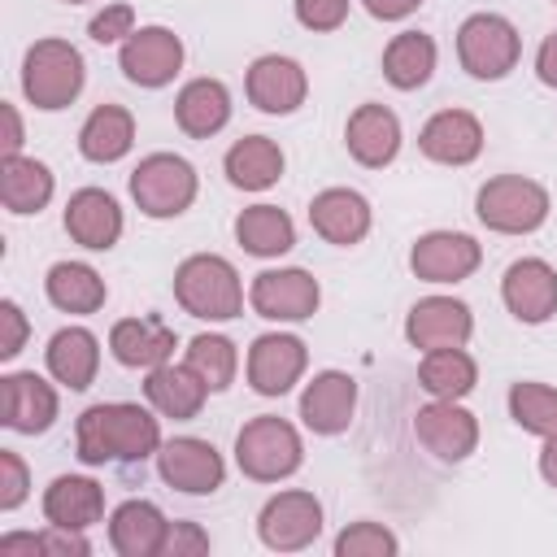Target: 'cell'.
<instances>
[{"label": "cell", "instance_id": "1", "mask_svg": "<svg viewBox=\"0 0 557 557\" xmlns=\"http://www.w3.org/2000/svg\"><path fill=\"white\" fill-rule=\"evenodd\" d=\"M78 457L87 466H104V461H144L148 453L161 448V426L148 409L113 400V405H91L78 418Z\"/></svg>", "mask_w": 557, "mask_h": 557}, {"label": "cell", "instance_id": "2", "mask_svg": "<svg viewBox=\"0 0 557 557\" xmlns=\"http://www.w3.org/2000/svg\"><path fill=\"white\" fill-rule=\"evenodd\" d=\"M174 296L191 318H209V322H226L244 309V287L235 265L213 252H196L174 270Z\"/></svg>", "mask_w": 557, "mask_h": 557}, {"label": "cell", "instance_id": "3", "mask_svg": "<svg viewBox=\"0 0 557 557\" xmlns=\"http://www.w3.org/2000/svg\"><path fill=\"white\" fill-rule=\"evenodd\" d=\"M22 91L35 109H65L83 91V57L65 39L30 44L22 61Z\"/></svg>", "mask_w": 557, "mask_h": 557}, {"label": "cell", "instance_id": "4", "mask_svg": "<svg viewBox=\"0 0 557 557\" xmlns=\"http://www.w3.org/2000/svg\"><path fill=\"white\" fill-rule=\"evenodd\" d=\"M300 435H296V426L292 422H283V418H270V413H261V418H252L239 435H235V461H239V470L248 474V479H257V483H278V479H287V474H296L300 470Z\"/></svg>", "mask_w": 557, "mask_h": 557}, {"label": "cell", "instance_id": "5", "mask_svg": "<svg viewBox=\"0 0 557 557\" xmlns=\"http://www.w3.org/2000/svg\"><path fill=\"white\" fill-rule=\"evenodd\" d=\"M474 213L483 226L500 231V235H527L535 226H544L548 218V191L522 174H500V178H487L479 187V200H474Z\"/></svg>", "mask_w": 557, "mask_h": 557}, {"label": "cell", "instance_id": "6", "mask_svg": "<svg viewBox=\"0 0 557 557\" xmlns=\"http://www.w3.org/2000/svg\"><path fill=\"white\" fill-rule=\"evenodd\" d=\"M131 196L148 218H178L196 200V170L174 152H152L135 165Z\"/></svg>", "mask_w": 557, "mask_h": 557}, {"label": "cell", "instance_id": "7", "mask_svg": "<svg viewBox=\"0 0 557 557\" xmlns=\"http://www.w3.org/2000/svg\"><path fill=\"white\" fill-rule=\"evenodd\" d=\"M457 57L474 78H505L518 65V30L500 13H474L457 30Z\"/></svg>", "mask_w": 557, "mask_h": 557}, {"label": "cell", "instance_id": "8", "mask_svg": "<svg viewBox=\"0 0 557 557\" xmlns=\"http://www.w3.org/2000/svg\"><path fill=\"white\" fill-rule=\"evenodd\" d=\"M257 531H261L265 548H278V553L305 548L322 531V505H318L313 492H278L274 500H265V509L257 518Z\"/></svg>", "mask_w": 557, "mask_h": 557}, {"label": "cell", "instance_id": "9", "mask_svg": "<svg viewBox=\"0 0 557 557\" xmlns=\"http://www.w3.org/2000/svg\"><path fill=\"white\" fill-rule=\"evenodd\" d=\"M157 466H161V479H165L170 487L191 492V496L218 492V487H222V479H226L222 453H218L209 440H196V435H178V440L161 444Z\"/></svg>", "mask_w": 557, "mask_h": 557}, {"label": "cell", "instance_id": "10", "mask_svg": "<svg viewBox=\"0 0 557 557\" xmlns=\"http://www.w3.org/2000/svg\"><path fill=\"white\" fill-rule=\"evenodd\" d=\"M248 300L270 322H305L313 318L322 292H318V278L305 270H265L252 278Z\"/></svg>", "mask_w": 557, "mask_h": 557}, {"label": "cell", "instance_id": "11", "mask_svg": "<svg viewBox=\"0 0 557 557\" xmlns=\"http://www.w3.org/2000/svg\"><path fill=\"white\" fill-rule=\"evenodd\" d=\"M413 431H418V444L426 453H435L440 461H466L474 453V444H479V422L457 400L422 405L418 418H413Z\"/></svg>", "mask_w": 557, "mask_h": 557}, {"label": "cell", "instance_id": "12", "mask_svg": "<svg viewBox=\"0 0 557 557\" xmlns=\"http://www.w3.org/2000/svg\"><path fill=\"white\" fill-rule=\"evenodd\" d=\"M500 296L509 305V313L518 322H548L557 313V270L540 257H522L505 270V283H500Z\"/></svg>", "mask_w": 557, "mask_h": 557}, {"label": "cell", "instance_id": "13", "mask_svg": "<svg viewBox=\"0 0 557 557\" xmlns=\"http://www.w3.org/2000/svg\"><path fill=\"white\" fill-rule=\"evenodd\" d=\"M122 74L139 87H165L183 65V44L165 26H144L122 44Z\"/></svg>", "mask_w": 557, "mask_h": 557}, {"label": "cell", "instance_id": "14", "mask_svg": "<svg viewBox=\"0 0 557 557\" xmlns=\"http://www.w3.org/2000/svg\"><path fill=\"white\" fill-rule=\"evenodd\" d=\"M57 418V392L35 370H17L0 379V422L22 435L48 431Z\"/></svg>", "mask_w": 557, "mask_h": 557}, {"label": "cell", "instance_id": "15", "mask_svg": "<svg viewBox=\"0 0 557 557\" xmlns=\"http://www.w3.org/2000/svg\"><path fill=\"white\" fill-rule=\"evenodd\" d=\"M479 257L483 252H479V244L470 235H461V231H431V235H422L413 244L409 265L426 283H461V278H470L479 270Z\"/></svg>", "mask_w": 557, "mask_h": 557}, {"label": "cell", "instance_id": "16", "mask_svg": "<svg viewBox=\"0 0 557 557\" xmlns=\"http://www.w3.org/2000/svg\"><path fill=\"white\" fill-rule=\"evenodd\" d=\"M470 331H474V318L453 296H426L405 318L409 344L413 348H426V352H435V348H461L470 339Z\"/></svg>", "mask_w": 557, "mask_h": 557}, {"label": "cell", "instance_id": "17", "mask_svg": "<svg viewBox=\"0 0 557 557\" xmlns=\"http://www.w3.org/2000/svg\"><path fill=\"white\" fill-rule=\"evenodd\" d=\"M305 374V344L296 335H261L248 348V383L261 396H283Z\"/></svg>", "mask_w": 557, "mask_h": 557}, {"label": "cell", "instance_id": "18", "mask_svg": "<svg viewBox=\"0 0 557 557\" xmlns=\"http://www.w3.org/2000/svg\"><path fill=\"white\" fill-rule=\"evenodd\" d=\"M352 409H357V383L344 370H322L300 392V418L318 435H339L352 422Z\"/></svg>", "mask_w": 557, "mask_h": 557}, {"label": "cell", "instance_id": "19", "mask_svg": "<svg viewBox=\"0 0 557 557\" xmlns=\"http://www.w3.org/2000/svg\"><path fill=\"white\" fill-rule=\"evenodd\" d=\"M418 148L440 165H470L483 152V126L466 109H444L422 126Z\"/></svg>", "mask_w": 557, "mask_h": 557}, {"label": "cell", "instance_id": "20", "mask_svg": "<svg viewBox=\"0 0 557 557\" xmlns=\"http://www.w3.org/2000/svg\"><path fill=\"white\" fill-rule=\"evenodd\" d=\"M305 70L292 57H257L248 65V100L261 113H292L305 104Z\"/></svg>", "mask_w": 557, "mask_h": 557}, {"label": "cell", "instance_id": "21", "mask_svg": "<svg viewBox=\"0 0 557 557\" xmlns=\"http://www.w3.org/2000/svg\"><path fill=\"white\" fill-rule=\"evenodd\" d=\"M65 231H70L74 244L104 252V248H113L117 235H122V209H117V200H113L109 191L83 187V191H74L70 205H65Z\"/></svg>", "mask_w": 557, "mask_h": 557}, {"label": "cell", "instance_id": "22", "mask_svg": "<svg viewBox=\"0 0 557 557\" xmlns=\"http://www.w3.org/2000/svg\"><path fill=\"white\" fill-rule=\"evenodd\" d=\"M309 222H313V231H318L326 244L348 248V244L366 239V231H370V205H366L361 191L326 187V191L313 196V205H309Z\"/></svg>", "mask_w": 557, "mask_h": 557}, {"label": "cell", "instance_id": "23", "mask_svg": "<svg viewBox=\"0 0 557 557\" xmlns=\"http://www.w3.org/2000/svg\"><path fill=\"white\" fill-rule=\"evenodd\" d=\"M344 139H348V152L361 165L379 170L400 152V122H396V113L387 104H357L352 117H348Z\"/></svg>", "mask_w": 557, "mask_h": 557}, {"label": "cell", "instance_id": "24", "mask_svg": "<svg viewBox=\"0 0 557 557\" xmlns=\"http://www.w3.org/2000/svg\"><path fill=\"white\" fill-rule=\"evenodd\" d=\"M109 348L122 366L131 370H152V366H165L170 352H174V331L161 322V318H122L113 331H109Z\"/></svg>", "mask_w": 557, "mask_h": 557}, {"label": "cell", "instance_id": "25", "mask_svg": "<svg viewBox=\"0 0 557 557\" xmlns=\"http://www.w3.org/2000/svg\"><path fill=\"white\" fill-rule=\"evenodd\" d=\"M144 392H148V405L161 413V418H196L200 413V405H205V396H209V387L200 383V374L183 361V366H152L148 370V383H144Z\"/></svg>", "mask_w": 557, "mask_h": 557}, {"label": "cell", "instance_id": "26", "mask_svg": "<svg viewBox=\"0 0 557 557\" xmlns=\"http://www.w3.org/2000/svg\"><path fill=\"white\" fill-rule=\"evenodd\" d=\"M44 513H48L52 527L87 531V527L100 522V513H104V492H100L96 479L61 474V479H52V487L44 492Z\"/></svg>", "mask_w": 557, "mask_h": 557}, {"label": "cell", "instance_id": "27", "mask_svg": "<svg viewBox=\"0 0 557 557\" xmlns=\"http://www.w3.org/2000/svg\"><path fill=\"white\" fill-rule=\"evenodd\" d=\"M174 117L191 139H209L231 122V91L218 78H191L174 100Z\"/></svg>", "mask_w": 557, "mask_h": 557}, {"label": "cell", "instance_id": "28", "mask_svg": "<svg viewBox=\"0 0 557 557\" xmlns=\"http://www.w3.org/2000/svg\"><path fill=\"white\" fill-rule=\"evenodd\" d=\"M165 527L170 522L161 518V509L152 500H126L109 518V544L122 557H152V553H161Z\"/></svg>", "mask_w": 557, "mask_h": 557}, {"label": "cell", "instance_id": "29", "mask_svg": "<svg viewBox=\"0 0 557 557\" xmlns=\"http://www.w3.org/2000/svg\"><path fill=\"white\" fill-rule=\"evenodd\" d=\"M131 144H135V117L122 104L91 109L87 122H83V131H78V152L87 161H100V165L122 161L131 152Z\"/></svg>", "mask_w": 557, "mask_h": 557}, {"label": "cell", "instance_id": "30", "mask_svg": "<svg viewBox=\"0 0 557 557\" xmlns=\"http://www.w3.org/2000/svg\"><path fill=\"white\" fill-rule=\"evenodd\" d=\"M96 366H100V344L91 331L83 326H65L48 339V370L57 383H65L70 392H83L91 387L96 379Z\"/></svg>", "mask_w": 557, "mask_h": 557}, {"label": "cell", "instance_id": "31", "mask_svg": "<svg viewBox=\"0 0 557 557\" xmlns=\"http://www.w3.org/2000/svg\"><path fill=\"white\" fill-rule=\"evenodd\" d=\"M283 174V148L265 135H244L226 152V178L244 191H265Z\"/></svg>", "mask_w": 557, "mask_h": 557}, {"label": "cell", "instance_id": "32", "mask_svg": "<svg viewBox=\"0 0 557 557\" xmlns=\"http://www.w3.org/2000/svg\"><path fill=\"white\" fill-rule=\"evenodd\" d=\"M0 200L9 213H39L52 200V170L35 157L0 161Z\"/></svg>", "mask_w": 557, "mask_h": 557}, {"label": "cell", "instance_id": "33", "mask_svg": "<svg viewBox=\"0 0 557 557\" xmlns=\"http://www.w3.org/2000/svg\"><path fill=\"white\" fill-rule=\"evenodd\" d=\"M44 287H48V300L61 313H96L104 305V296H109L104 278L83 261H57L48 270V278H44Z\"/></svg>", "mask_w": 557, "mask_h": 557}, {"label": "cell", "instance_id": "34", "mask_svg": "<svg viewBox=\"0 0 557 557\" xmlns=\"http://www.w3.org/2000/svg\"><path fill=\"white\" fill-rule=\"evenodd\" d=\"M235 239L252 257H283L296 244V226L278 205H252L235 218Z\"/></svg>", "mask_w": 557, "mask_h": 557}, {"label": "cell", "instance_id": "35", "mask_svg": "<svg viewBox=\"0 0 557 557\" xmlns=\"http://www.w3.org/2000/svg\"><path fill=\"white\" fill-rule=\"evenodd\" d=\"M431 70H435V39L422 35V30L396 35V39L387 44V52H383V78H387L392 87H400V91L422 87V83L431 78Z\"/></svg>", "mask_w": 557, "mask_h": 557}, {"label": "cell", "instance_id": "36", "mask_svg": "<svg viewBox=\"0 0 557 557\" xmlns=\"http://www.w3.org/2000/svg\"><path fill=\"white\" fill-rule=\"evenodd\" d=\"M474 379H479V370H474V357L466 348H435L418 366V383L435 400H461L474 387Z\"/></svg>", "mask_w": 557, "mask_h": 557}, {"label": "cell", "instance_id": "37", "mask_svg": "<svg viewBox=\"0 0 557 557\" xmlns=\"http://www.w3.org/2000/svg\"><path fill=\"white\" fill-rule=\"evenodd\" d=\"M187 366L200 374V383L209 392H222V387H231L239 357H235V344L226 335H196L187 344Z\"/></svg>", "mask_w": 557, "mask_h": 557}, {"label": "cell", "instance_id": "38", "mask_svg": "<svg viewBox=\"0 0 557 557\" xmlns=\"http://www.w3.org/2000/svg\"><path fill=\"white\" fill-rule=\"evenodd\" d=\"M509 413L522 431L557 435V392L544 383H513L509 387Z\"/></svg>", "mask_w": 557, "mask_h": 557}, {"label": "cell", "instance_id": "39", "mask_svg": "<svg viewBox=\"0 0 557 557\" xmlns=\"http://www.w3.org/2000/svg\"><path fill=\"white\" fill-rule=\"evenodd\" d=\"M339 557H392L396 553V535L379 522H352L348 531H339L335 540Z\"/></svg>", "mask_w": 557, "mask_h": 557}, {"label": "cell", "instance_id": "40", "mask_svg": "<svg viewBox=\"0 0 557 557\" xmlns=\"http://www.w3.org/2000/svg\"><path fill=\"white\" fill-rule=\"evenodd\" d=\"M296 17L309 30H335L348 17V0H296Z\"/></svg>", "mask_w": 557, "mask_h": 557}, {"label": "cell", "instance_id": "41", "mask_svg": "<svg viewBox=\"0 0 557 557\" xmlns=\"http://www.w3.org/2000/svg\"><path fill=\"white\" fill-rule=\"evenodd\" d=\"M131 35H135V9L131 4H113V9L91 17V39L96 44H113V39H131Z\"/></svg>", "mask_w": 557, "mask_h": 557}, {"label": "cell", "instance_id": "42", "mask_svg": "<svg viewBox=\"0 0 557 557\" xmlns=\"http://www.w3.org/2000/svg\"><path fill=\"white\" fill-rule=\"evenodd\" d=\"M161 553H165V557H196V553H209V535H205L196 522H170V527H165V540H161Z\"/></svg>", "mask_w": 557, "mask_h": 557}, {"label": "cell", "instance_id": "43", "mask_svg": "<svg viewBox=\"0 0 557 557\" xmlns=\"http://www.w3.org/2000/svg\"><path fill=\"white\" fill-rule=\"evenodd\" d=\"M26 500V466L17 453H0V509H17Z\"/></svg>", "mask_w": 557, "mask_h": 557}, {"label": "cell", "instance_id": "44", "mask_svg": "<svg viewBox=\"0 0 557 557\" xmlns=\"http://www.w3.org/2000/svg\"><path fill=\"white\" fill-rule=\"evenodd\" d=\"M22 339H26V318L13 300L0 305V357H17L22 352Z\"/></svg>", "mask_w": 557, "mask_h": 557}, {"label": "cell", "instance_id": "45", "mask_svg": "<svg viewBox=\"0 0 557 557\" xmlns=\"http://www.w3.org/2000/svg\"><path fill=\"white\" fill-rule=\"evenodd\" d=\"M39 540H44V553H52V557H70V553L74 557H87L91 553V544L78 531H70V527H48Z\"/></svg>", "mask_w": 557, "mask_h": 557}, {"label": "cell", "instance_id": "46", "mask_svg": "<svg viewBox=\"0 0 557 557\" xmlns=\"http://www.w3.org/2000/svg\"><path fill=\"white\" fill-rule=\"evenodd\" d=\"M535 70H540V83L557 87V30L540 44V52H535Z\"/></svg>", "mask_w": 557, "mask_h": 557}, {"label": "cell", "instance_id": "47", "mask_svg": "<svg viewBox=\"0 0 557 557\" xmlns=\"http://www.w3.org/2000/svg\"><path fill=\"white\" fill-rule=\"evenodd\" d=\"M418 4H422V0H366V9H370L379 22H400V17H409Z\"/></svg>", "mask_w": 557, "mask_h": 557}, {"label": "cell", "instance_id": "48", "mask_svg": "<svg viewBox=\"0 0 557 557\" xmlns=\"http://www.w3.org/2000/svg\"><path fill=\"white\" fill-rule=\"evenodd\" d=\"M39 557L44 553V540L39 535H4L0 540V557Z\"/></svg>", "mask_w": 557, "mask_h": 557}, {"label": "cell", "instance_id": "49", "mask_svg": "<svg viewBox=\"0 0 557 557\" xmlns=\"http://www.w3.org/2000/svg\"><path fill=\"white\" fill-rule=\"evenodd\" d=\"M0 117H4V157H17V148H22V122H17V109L13 104H0Z\"/></svg>", "mask_w": 557, "mask_h": 557}, {"label": "cell", "instance_id": "50", "mask_svg": "<svg viewBox=\"0 0 557 557\" xmlns=\"http://www.w3.org/2000/svg\"><path fill=\"white\" fill-rule=\"evenodd\" d=\"M540 474L557 487V435H544V453H540Z\"/></svg>", "mask_w": 557, "mask_h": 557}, {"label": "cell", "instance_id": "51", "mask_svg": "<svg viewBox=\"0 0 557 557\" xmlns=\"http://www.w3.org/2000/svg\"><path fill=\"white\" fill-rule=\"evenodd\" d=\"M65 4H83V0H65Z\"/></svg>", "mask_w": 557, "mask_h": 557}]
</instances>
